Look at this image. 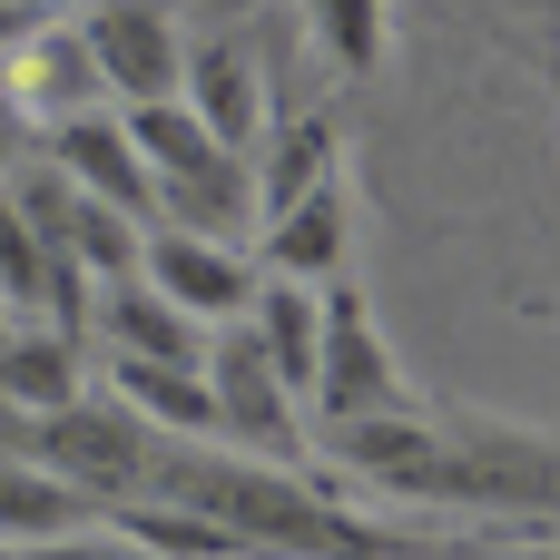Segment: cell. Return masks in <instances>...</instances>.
Here are the masks:
<instances>
[{
	"label": "cell",
	"instance_id": "cell-1",
	"mask_svg": "<svg viewBox=\"0 0 560 560\" xmlns=\"http://www.w3.org/2000/svg\"><path fill=\"white\" fill-rule=\"evenodd\" d=\"M394 502H482V512H560V443L512 433V423H472V413H433L423 463L404 472Z\"/></svg>",
	"mask_w": 560,
	"mask_h": 560
},
{
	"label": "cell",
	"instance_id": "cell-2",
	"mask_svg": "<svg viewBox=\"0 0 560 560\" xmlns=\"http://www.w3.org/2000/svg\"><path fill=\"white\" fill-rule=\"evenodd\" d=\"M118 128H128V148H138V167H148L158 226H187V236L236 246V226H246V158L217 148L177 98H158V108H118Z\"/></svg>",
	"mask_w": 560,
	"mask_h": 560
},
{
	"label": "cell",
	"instance_id": "cell-3",
	"mask_svg": "<svg viewBox=\"0 0 560 560\" xmlns=\"http://www.w3.org/2000/svg\"><path fill=\"white\" fill-rule=\"evenodd\" d=\"M158 453H167V433H148V423L118 413V404H89V394L59 404V413H39L30 443H20V463L49 472L59 492H79L89 512H108V502H148Z\"/></svg>",
	"mask_w": 560,
	"mask_h": 560
},
{
	"label": "cell",
	"instance_id": "cell-4",
	"mask_svg": "<svg viewBox=\"0 0 560 560\" xmlns=\"http://www.w3.org/2000/svg\"><path fill=\"white\" fill-rule=\"evenodd\" d=\"M79 49H89V79L118 98V108H158L177 98V69H187V39L158 0H89L79 20Z\"/></svg>",
	"mask_w": 560,
	"mask_h": 560
},
{
	"label": "cell",
	"instance_id": "cell-5",
	"mask_svg": "<svg viewBox=\"0 0 560 560\" xmlns=\"http://www.w3.org/2000/svg\"><path fill=\"white\" fill-rule=\"evenodd\" d=\"M138 285L158 295V305H177L187 325H236L246 315V256L236 246H217V236H187V226H148L138 236Z\"/></svg>",
	"mask_w": 560,
	"mask_h": 560
},
{
	"label": "cell",
	"instance_id": "cell-6",
	"mask_svg": "<svg viewBox=\"0 0 560 560\" xmlns=\"http://www.w3.org/2000/svg\"><path fill=\"white\" fill-rule=\"evenodd\" d=\"M49 148V167L89 197V207H108V217H128L138 236L158 226V197H148V167H138V148H128V128H118V108H89V118H69V128H49L39 138Z\"/></svg>",
	"mask_w": 560,
	"mask_h": 560
},
{
	"label": "cell",
	"instance_id": "cell-7",
	"mask_svg": "<svg viewBox=\"0 0 560 560\" xmlns=\"http://www.w3.org/2000/svg\"><path fill=\"white\" fill-rule=\"evenodd\" d=\"M335 177H345V128H335L325 108H295V118H266V138L246 148V217L266 226V217H285L295 197L335 187Z\"/></svg>",
	"mask_w": 560,
	"mask_h": 560
},
{
	"label": "cell",
	"instance_id": "cell-8",
	"mask_svg": "<svg viewBox=\"0 0 560 560\" xmlns=\"http://www.w3.org/2000/svg\"><path fill=\"white\" fill-rule=\"evenodd\" d=\"M177 108L217 138V148H256L266 138V79H256V59H246V39H207V49H187V69H177Z\"/></svg>",
	"mask_w": 560,
	"mask_h": 560
},
{
	"label": "cell",
	"instance_id": "cell-9",
	"mask_svg": "<svg viewBox=\"0 0 560 560\" xmlns=\"http://www.w3.org/2000/svg\"><path fill=\"white\" fill-rule=\"evenodd\" d=\"M0 79H10V98H20V118H30L39 138L98 108V79H89V49H79V30H69V20H39Z\"/></svg>",
	"mask_w": 560,
	"mask_h": 560
},
{
	"label": "cell",
	"instance_id": "cell-10",
	"mask_svg": "<svg viewBox=\"0 0 560 560\" xmlns=\"http://www.w3.org/2000/svg\"><path fill=\"white\" fill-rule=\"evenodd\" d=\"M345 246H354V197H345V177L315 187V197H295L285 217H266V266H276V285H335V276H345Z\"/></svg>",
	"mask_w": 560,
	"mask_h": 560
},
{
	"label": "cell",
	"instance_id": "cell-11",
	"mask_svg": "<svg viewBox=\"0 0 560 560\" xmlns=\"http://www.w3.org/2000/svg\"><path fill=\"white\" fill-rule=\"evenodd\" d=\"M315 295H325V285H276V276L246 295V335H256L266 374L295 394V413H305V394H315V345H325V315H315Z\"/></svg>",
	"mask_w": 560,
	"mask_h": 560
},
{
	"label": "cell",
	"instance_id": "cell-12",
	"mask_svg": "<svg viewBox=\"0 0 560 560\" xmlns=\"http://www.w3.org/2000/svg\"><path fill=\"white\" fill-rule=\"evenodd\" d=\"M108 404L138 413L148 433L167 443H217V404H207V374H177V364H128L108 354Z\"/></svg>",
	"mask_w": 560,
	"mask_h": 560
},
{
	"label": "cell",
	"instance_id": "cell-13",
	"mask_svg": "<svg viewBox=\"0 0 560 560\" xmlns=\"http://www.w3.org/2000/svg\"><path fill=\"white\" fill-rule=\"evenodd\" d=\"M98 315H108V354H128V364H177V374L207 364V325H187L177 305H158L138 276L98 285Z\"/></svg>",
	"mask_w": 560,
	"mask_h": 560
},
{
	"label": "cell",
	"instance_id": "cell-14",
	"mask_svg": "<svg viewBox=\"0 0 560 560\" xmlns=\"http://www.w3.org/2000/svg\"><path fill=\"white\" fill-rule=\"evenodd\" d=\"M108 541H128L138 560H246L236 532H217L207 512H177V502H108L98 512Z\"/></svg>",
	"mask_w": 560,
	"mask_h": 560
},
{
	"label": "cell",
	"instance_id": "cell-15",
	"mask_svg": "<svg viewBox=\"0 0 560 560\" xmlns=\"http://www.w3.org/2000/svg\"><path fill=\"white\" fill-rule=\"evenodd\" d=\"M98 512L79 502V492H59L49 472H30L20 453H0V551H39V541H69V532H89Z\"/></svg>",
	"mask_w": 560,
	"mask_h": 560
},
{
	"label": "cell",
	"instance_id": "cell-16",
	"mask_svg": "<svg viewBox=\"0 0 560 560\" xmlns=\"http://www.w3.org/2000/svg\"><path fill=\"white\" fill-rule=\"evenodd\" d=\"M0 404H20L30 423L59 413V404H79V345L49 335V325H20V335L0 345Z\"/></svg>",
	"mask_w": 560,
	"mask_h": 560
},
{
	"label": "cell",
	"instance_id": "cell-17",
	"mask_svg": "<svg viewBox=\"0 0 560 560\" xmlns=\"http://www.w3.org/2000/svg\"><path fill=\"white\" fill-rule=\"evenodd\" d=\"M305 10V30H315V49L345 69V79H364V69H384V0H295Z\"/></svg>",
	"mask_w": 560,
	"mask_h": 560
},
{
	"label": "cell",
	"instance_id": "cell-18",
	"mask_svg": "<svg viewBox=\"0 0 560 560\" xmlns=\"http://www.w3.org/2000/svg\"><path fill=\"white\" fill-rule=\"evenodd\" d=\"M30 148H39V128L20 118V98H10V79H0V187L30 167Z\"/></svg>",
	"mask_w": 560,
	"mask_h": 560
},
{
	"label": "cell",
	"instance_id": "cell-19",
	"mask_svg": "<svg viewBox=\"0 0 560 560\" xmlns=\"http://www.w3.org/2000/svg\"><path fill=\"white\" fill-rule=\"evenodd\" d=\"M10 560H138V551H128V541H108V532L89 522V532H69V541H39V551H10Z\"/></svg>",
	"mask_w": 560,
	"mask_h": 560
},
{
	"label": "cell",
	"instance_id": "cell-20",
	"mask_svg": "<svg viewBox=\"0 0 560 560\" xmlns=\"http://www.w3.org/2000/svg\"><path fill=\"white\" fill-rule=\"evenodd\" d=\"M39 20H49V10H10V0H0V69H10V59H20V39H30V30H39Z\"/></svg>",
	"mask_w": 560,
	"mask_h": 560
},
{
	"label": "cell",
	"instance_id": "cell-21",
	"mask_svg": "<svg viewBox=\"0 0 560 560\" xmlns=\"http://www.w3.org/2000/svg\"><path fill=\"white\" fill-rule=\"evenodd\" d=\"M10 10H49V20H59V0H10Z\"/></svg>",
	"mask_w": 560,
	"mask_h": 560
},
{
	"label": "cell",
	"instance_id": "cell-22",
	"mask_svg": "<svg viewBox=\"0 0 560 560\" xmlns=\"http://www.w3.org/2000/svg\"><path fill=\"white\" fill-rule=\"evenodd\" d=\"M10 335H20V325H10V315H0V345H10Z\"/></svg>",
	"mask_w": 560,
	"mask_h": 560
}]
</instances>
